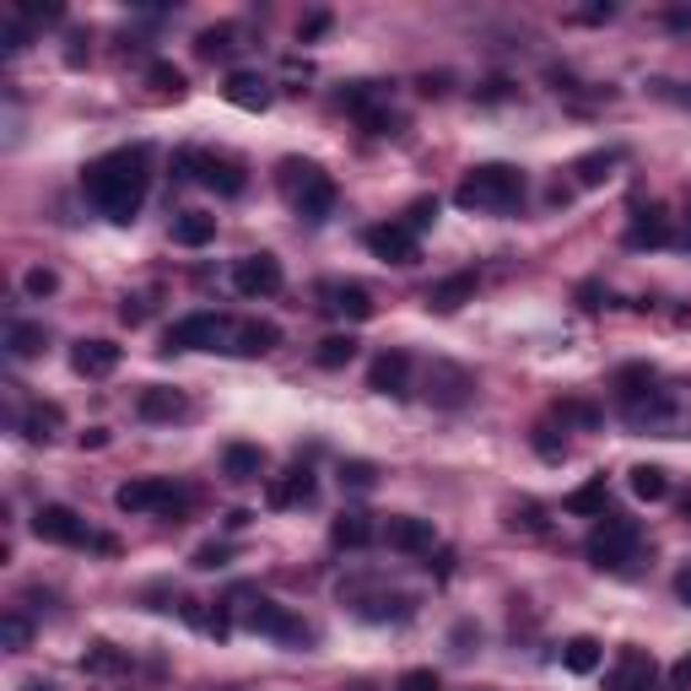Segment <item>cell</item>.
Here are the masks:
<instances>
[{"label": "cell", "instance_id": "obj_1", "mask_svg": "<svg viewBox=\"0 0 691 691\" xmlns=\"http://www.w3.org/2000/svg\"><path fill=\"white\" fill-rule=\"evenodd\" d=\"M146 184H152V163H146V146H120V152H103L92 157L82 173L87 201L98 205L109 222H130L141 201H146Z\"/></svg>", "mask_w": 691, "mask_h": 691}, {"label": "cell", "instance_id": "obj_2", "mask_svg": "<svg viewBox=\"0 0 691 691\" xmlns=\"http://www.w3.org/2000/svg\"><path fill=\"white\" fill-rule=\"evenodd\" d=\"M621 416L649 438H691V384H653L643 400H627Z\"/></svg>", "mask_w": 691, "mask_h": 691}, {"label": "cell", "instance_id": "obj_3", "mask_svg": "<svg viewBox=\"0 0 691 691\" xmlns=\"http://www.w3.org/2000/svg\"><path fill=\"white\" fill-rule=\"evenodd\" d=\"M519 201H525V173L514 163L470 167L459 179V190H454L459 211H481V216H508V211H519Z\"/></svg>", "mask_w": 691, "mask_h": 691}, {"label": "cell", "instance_id": "obj_4", "mask_svg": "<svg viewBox=\"0 0 691 691\" xmlns=\"http://www.w3.org/2000/svg\"><path fill=\"white\" fill-rule=\"evenodd\" d=\"M282 195L292 201V211H297L303 222H325L329 211H335V179H329L319 163L286 157L282 163Z\"/></svg>", "mask_w": 691, "mask_h": 691}, {"label": "cell", "instance_id": "obj_5", "mask_svg": "<svg viewBox=\"0 0 691 691\" xmlns=\"http://www.w3.org/2000/svg\"><path fill=\"white\" fill-rule=\"evenodd\" d=\"M227 606L238 610V621H244L248 632H265V638H282V643H308V638H314L292 610H282L276 600H265V595H254V589H233Z\"/></svg>", "mask_w": 691, "mask_h": 691}, {"label": "cell", "instance_id": "obj_6", "mask_svg": "<svg viewBox=\"0 0 691 691\" xmlns=\"http://www.w3.org/2000/svg\"><path fill=\"white\" fill-rule=\"evenodd\" d=\"M638 551H643V529L632 525V519L606 514V519L595 525V535H589V562L606 572H632Z\"/></svg>", "mask_w": 691, "mask_h": 691}, {"label": "cell", "instance_id": "obj_7", "mask_svg": "<svg viewBox=\"0 0 691 691\" xmlns=\"http://www.w3.org/2000/svg\"><path fill=\"white\" fill-rule=\"evenodd\" d=\"M114 502H120V514H163V519H179L190 508V491L173 487L167 476H141V481H124L114 491Z\"/></svg>", "mask_w": 691, "mask_h": 691}, {"label": "cell", "instance_id": "obj_8", "mask_svg": "<svg viewBox=\"0 0 691 691\" xmlns=\"http://www.w3.org/2000/svg\"><path fill=\"white\" fill-rule=\"evenodd\" d=\"M163 352H233V319L222 314H190L163 335Z\"/></svg>", "mask_w": 691, "mask_h": 691}, {"label": "cell", "instance_id": "obj_9", "mask_svg": "<svg viewBox=\"0 0 691 691\" xmlns=\"http://www.w3.org/2000/svg\"><path fill=\"white\" fill-rule=\"evenodd\" d=\"M179 173H190L195 184L205 190H216V195H244V163L238 157H222V152H201V146H190V152H179Z\"/></svg>", "mask_w": 691, "mask_h": 691}, {"label": "cell", "instance_id": "obj_10", "mask_svg": "<svg viewBox=\"0 0 691 691\" xmlns=\"http://www.w3.org/2000/svg\"><path fill=\"white\" fill-rule=\"evenodd\" d=\"M33 535L49 540V546H87V540H92L82 525V514L65 508V502H43L39 514H33Z\"/></svg>", "mask_w": 691, "mask_h": 691}, {"label": "cell", "instance_id": "obj_11", "mask_svg": "<svg viewBox=\"0 0 691 691\" xmlns=\"http://www.w3.org/2000/svg\"><path fill=\"white\" fill-rule=\"evenodd\" d=\"M606 691H659V664L643 649H621L606 670Z\"/></svg>", "mask_w": 691, "mask_h": 691}, {"label": "cell", "instance_id": "obj_12", "mask_svg": "<svg viewBox=\"0 0 691 691\" xmlns=\"http://www.w3.org/2000/svg\"><path fill=\"white\" fill-rule=\"evenodd\" d=\"M363 244L384 260V265H416L421 260V248H416V233H410L406 222H378V227H367Z\"/></svg>", "mask_w": 691, "mask_h": 691}, {"label": "cell", "instance_id": "obj_13", "mask_svg": "<svg viewBox=\"0 0 691 691\" xmlns=\"http://www.w3.org/2000/svg\"><path fill=\"white\" fill-rule=\"evenodd\" d=\"M233 286H238L244 297L282 292V260H276V254H244V260L233 265Z\"/></svg>", "mask_w": 691, "mask_h": 691}, {"label": "cell", "instance_id": "obj_14", "mask_svg": "<svg viewBox=\"0 0 691 691\" xmlns=\"http://www.w3.org/2000/svg\"><path fill=\"white\" fill-rule=\"evenodd\" d=\"M384 546L389 551H400V557H427L433 546H438V535L427 519H410V514H395L389 525H384Z\"/></svg>", "mask_w": 691, "mask_h": 691}, {"label": "cell", "instance_id": "obj_15", "mask_svg": "<svg viewBox=\"0 0 691 691\" xmlns=\"http://www.w3.org/2000/svg\"><path fill=\"white\" fill-rule=\"evenodd\" d=\"M319 308L341 319H373V292L357 282H319Z\"/></svg>", "mask_w": 691, "mask_h": 691}, {"label": "cell", "instance_id": "obj_16", "mask_svg": "<svg viewBox=\"0 0 691 691\" xmlns=\"http://www.w3.org/2000/svg\"><path fill=\"white\" fill-rule=\"evenodd\" d=\"M470 389H476V378H470L465 367H454V363L427 367V400H433V406H465Z\"/></svg>", "mask_w": 691, "mask_h": 691}, {"label": "cell", "instance_id": "obj_17", "mask_svg": "<svg viewBox=\"0 0 691 691\" xmlns=\"http://www.w3.org/2000/svg\"><path fill=\"white\" fill-rule=\"evenodd\" d=\"M346 109L367 124V130H378V135H389V92L378 82H357L346 92Z\"/></svg>", "mask_w": 691, "mask_h": 691}, {"label": "cell", "instance_id": "obj_18", "mask_svg": "<svg viewBox=\"0 0 691 691\" xmlns=\"http://www.w3.org/2000/svg\"><path fill=\"white\" fill-rule=\"evenodd\" d=\"M222 98H227L233 109H244V114H265V109H271V82H265L260 71H233L227 87H222Z\"/></svg>", "mask_w": 691, "mask_h": 691}, {"label": "cell", "instance_id": "obj_19", "mask_svg": "<svg viewBox=\"0 0 691 691\" xmlns=\"http://www.w3.org/2000/svg\"><path fill=\"white\" fill-rule=\"evenodd\" d=\"M675 238V227H670V216L649 205V211H632V222H627V248H664Z\"/></svg>", "mask_w": 691, "mask_h": 691}, {"label": "cell", "instance_id": "obj_20", "mask_svg": "<svg viewBox=\"0 0 691 691\" xmlns=\"http://www.w3.org/2000/svg\"><path fill=\"white\" fill-rule=\"evenodd\" d=\"M410 384V357L406 352H378L373 367H367V389H378V395H406Z\"/></svg>", "mask_w": 691, "mask_h": 691}, {"label": "cell", "instance_id": "obj_21", "mask_svg": "<svg viewBox=\"0 0 691 691\" xmlns=\"http://www.w3.org/2000/svg\"><path fill=\"white\" fill-rule=\"evenodd\" d=\"M276 346H282V329L271 325V319H238L233 325V352L238 357H265Z\"/></svg>", "mask_w": 691, "mask_h": 691}, {"label": "cell", "instance_id": "obj_22", "mask_svg": "<svg viewBox=\"0 0 691 691\" xmlns=\"http://www.w3.org/2000/svg\"><path fill=\"white\" fill-rule=\"evenodd\" d=\"M71 367H77L82 378H109V373L120 367V346H114V341H77Z\"/></svg>", "mask_w": 691, "mask_h": 691}, {"label": "cell", "instance_id": "obj_23", "mask_svg": "<svg viewBox=\"0 0 691 691\" xmlns=\"http://www.w3.org/2000/svg\"><path fill=\"white\" fill-rule=\"evenodd\" d=\"M265 502H271V508H297V502H314V476H308L303 465H292L286 476H276V481L265 487Z\"/></svg>", "mask_w": 691, "mask_h": 691}, {"label": "cell", "instance_id": "obj_24", "mask_svg": "<svg viewBox=\"0 0 691 691\" xmlns=\"http://www.w3.org/2000/svg\"><path fill=\"white\" fill-rule=\"evenodd\" d=\"M135 410H141L146 421H173V416H184V410H190V400H184L179 389H167V384H152V389H141Z\"/></svg>", "mask_w": 691, "mask_h": 691}, {"label": "cell", "instance_id": "obj_25", "mask_svg": "<svg viewBox=\"0 0 691 691\" xmlns=\"http://www.w3.org/2000/svg\"><path fill=\"white\" fill-rule=\"evenodd\" d=\"M470 297H476V276H470V271H459V276H448V282L427 286V308H433V314H454V308L470 303Z\"/></svg>", "mask_w": 691, "mask_h": 691}, {"label": "cell", "instance_id": "obj_26", "mask_svg": "<svg viewBox=\"0 0 691 691\" xmlns=\"http://www.w3.org/2000/svg\"><path fill=\"white\" fill-rule=\"evenodd\" d=\"M216 238V216H205V211H179L173 216V244L179 248H205Z\"/></svg>", "mask_w": 691, "mask_h": 691}, {"label": "cell", "instance_id": "obj_27", "mask_svg": "<svg viewBox=\"0 0 691 691\" xmlns=\"http://www.w3.org/2000/svg\"><path fill=\"white\" fill-rule=\"evenodd\" d=\"M222 470L233 476V481H260V470H265V454L254 444H227L222 454Z\"/></svg>", "mask_w": 691, "mask_h": 691}, {"label": "cell", "instance_id": "obj_28", "mask_svg": "<svg viewBox=\"0 0 691 691\" xmlns=\"http://www.w3.org/2000/svg\"><path fill=\"white\" fill-rule=\"evenodd\" d=\"M373 535H378V529H373V519H367V514H341V519L329 525V540H335V546H346V551L367 546Z\"/></svg>", "mask_w": 691, "mask_h": 691}, {"label": "cell", "instance_id": "obj_29", "mask_svg": "<svg viewBox=\"0 0 691 691\" xmlns=\"http://www.w3.org/2000/svg\"><path fill=\"white\" fill-rule=\"evenodd\" d=\"M616 163H621V152L610 146V152H589V157H578L572 173H578V184H583V190H600L610 173H616Z\"/></svg>", "mask_w": 691, "mask_h": 691}, {"label": "cell", "instance_id": "obj_30", "mask_svg": "<svg viewBox=\"0 0 691 691\" xmlns=\"http://www.w3.org/2000/svg\"><path fill=\"white\" fill-rule=\"evenodd\" d=\"M6 352H11V357H39L43 325H33V319H11V325H6Z\"/></svg>", "mask_w": 691, "mask_h": 691}, {"label": "cell", "instance_id": "obj_31", "mask_svg": "<svg viewBox=\"0 0 691 691\" xmlns=\"http://www.w3.org/2000/svg\"><path fill=\"white\" fill-rule=\"evenodd\" d=\"M653 384H659V378H653V367H649V363H632V367H621V373H616V389H621V406H627V400H643V395H649Z\"/></svg>", "mask_w": 691, "mask_h": 691}, {"label": "cell", "instance_id": "obj_32", "mask_svg": "<svg viewBox=\"0 0 691 691\" xmlns=\"http://www.w3.org/2000/svg\"><path fill=\"white\" fill-rule=\"evenodd\" d=\"M410 610H416L410 595H373V600L363 606V616H367V621H406Z\"/></svg>", "mask_w": 691, "mask_h": 691}, {"label": "cell", "instance_id": "obj_33", "mask_svg": "<svg viewBox=\"0 0 691 691\" xmlns=\"http://www.w3.org/2000/svg\"><path fill=\"white\" fill-rule=\"evenodd\" d=\"M562 664H568L572 675H595L600 670V643L595 638H572L568 649H562Z\"/></svg>", "mask_w": 691, "mask_h": 691}, {"label": "cell", "instance_id": "obj_34", "mask_svg": "<svg viewBox=\"0 0 691 691\" xmlns=\"http://www.w3.org/2000/svg\"><path fill=\"white\" fill-rule=\"evenodd\" d=\"M238 49V28H205L201 39H195V54L201 60H227Z\"/></svg>", "mask_w": 691, "mask_h": 691}, {"label": "cell", "instance_id": "obj_35", "mask_svg": "<svg viewBox=\"0 0 691 691\" xmlns=\"http://www.w3.org/2000/svg\"><path fill=\"white\" fill-rule=\"evenodd\" d=\"M22 433H28L33 444H49V438L60 433V406H33L22 416Z\"/></svg>", "mask_w": 691, "mask_h": 691}, {"label": "cell", "instance_id": "obj_36", "mask_svg": "<svg viewBox=\"0 0 691 691\" xmlns=\"http://www.w3.org/2000/svg\"><path fill=\"white\" fill-rule=\"evenodd\" d=\"M568 514H595V519H606V476H595L589 487H578L568 497Z\"/></svg>", "mask_w": 691, "mask_h": 691}, {"label": "cell", "instance_id": "obj_37", "mask_svg": "<svg viewBox=\"0 0 691 691\" xmlns=\"http://www.w3.org/2000/svg\"><path fill=\"white\" fill-rule=\"evenodd\" d=\"M632 491H638L643 502H659V497L670 491V481H664L659 465H632Z\"/></svg>", "mask_w": 691, "mask_h": 691}, {"label": "cell", "instance_id": "obj_38", "mask_svg": "<svg viewBox=\"0 0 691 691\" xmlns=\"http://www.w3.org/2000/svg\"><path fill=\"white\" fill-rule=\"evenodd\" d=\"M314 357H319V367H346L357 357V341H352V335H325Z\"/></svg>", "mask_w": 691, "mask_h": 691}, {"label": "cell", "instance_id": "obj_39", "mask_svg": "<svg viewBox=\"0 0 691 691\" xmlns=\"http://www.w3.org/2000/svg\"><path fill=\"white\" fill-rule=\"evenodd\" d=\"M341 487L373 491L378 487V465H367V459H346V465H341Z\"/></svg>", "mask_w": 691, "mask_h": 691}, {"label": "cell", "instance_id": "obj_40", "mask_svg": "<svg viewBox=\"0 0 691 691\" xmlns=\"http://www.w3.org/2000/svg\"><path fill=\"white\" fill-rule=\"evenodd\" d=\"M0 638H6V649H28V643H33V621H28L22 610H6V621H0Z\"/></svg>", "mask_w": 691, "mask_h": 691}, {"label": "cell", "instance_id": "obj_41", "mask_svg": "<svg viewBox=\"0 0 691 691\" xmlns=\"http://www.w3.org/2000/svg\"><path fill=\"white\" fill-rule=\"evenodd\" d=\"M649 92L659 103H675V109H691V82H670V77H653Z\"/></svg>", "mask_w": 691, "mask_h": 691}, {"label": "cell", "instance_id": "obj_42", "mask_svg": "<svg viewBox=\"0 0 691 691\" xmlns=\"http://www.w3.org/2000/svg\"><path fill=\"white\" fill-rule=\"evenodd\" d=\"M395 691H444V681H438L433 670H406V675L395 681Z\"/></svg>", "mask_w": 691, "mask_h": 691}, {"label": "cell", "instance_id": "obj_43", "mask_svg": "<svg viewBox=\"0 0 691 691\" xmlns=\"http://www.w3.org/2000/svg\"><path fill=\"white\" fill-rule=\"evenodd\" d=\"M152 87L167 92V98H184V77H179L173 65H152Z\"/></svg>", "mask_w": 691, "mask_h": 691}, {"label": "cell", "instance_id": "obj_44", "mask_svg": "<svg viewBox=\"0 0 691 691\" xmlns=\"http://www.w3.org/2000/svg\"><path fill=\"white\" fill-rule=\"evenodd\" d=\"M557 416H562V421H578V427H595V421H600V410L583 406V400H562V406H557Z\"/></svg>", "mask_w": 691, "mask_h": 691}, {"label": "cell", "instance_id": "obj_45", "mask_svg": "<svg viewBox=\"0 0 691 691\" xmlns=\"http://www.w3.org/2000/svg\"><path fill=\"white\" fill-rule=\"evenodd\" d=\"M433 222H438V201H416L406 211V227H410V233H421V227H433Z\"/></svg>", "mask_w": 691, "mask_h": 691}, {"label": "cell", "instance_id": "obj_46", "mask_svg": "<svg viewBox=\"0 0 691 691\" xmlns=\"http://www.w3.org/2000/svg\"><path fill=\"white\" fill-rule=\"evenodd\" d=\"M22 286H28V297H49V292H54V286H60V276H54V271H28V276H22Z\"/></svg>", "mask_w": 691, "mask_h": 691}, {"label": "cell", "instance_id": "obj_47", "mask_svg": "<svg viewBox=\"0 0 691 691\" xmlns=\"http://www.w3.org/2000/svg\"><path fill=\"white\" fill-rule=\"evenodd\" d=\"M120 664H124V659L109 649V643H98V649L87 653V670H120Z\"/></svg>", "mask_w": 691, "mask_h": 691}, {"label": "cell", "instance_id": "obj_48", "mask_svg": "<svg viewBox=\"0 0 691 691\" xmlns=\"http://www.w3.org/2000/svg\"><path fill=\"white\" fill-rule=\"evenodd\" d=\"M540 525H546V519H540L535 502H519V508H514V529H540Z\"/></svg>", "mask_w": 691, "mask_h": 691}, {"label": "cell", "instance_id": "obj_49", "mask_svg": "<svg viewBox=\"0 0 691 691\" xmlns=\"http://www.w3.org/2000/svg\"><path fill=\"white\" fill-rule=\"evenodd\" d=\"M227 562V546H201L195 551V568H222Z\"/></svg>", "mask_w": 691, "mask_h": 691}, {"label": "cell", "instance_id": "obj_50", "mask_svg": "<svg viewBox=\"0 0 691 691\" xmlns=\"http://www.w3.org/2000/svg\"><path fill=\"white\" fill-rule=\"evenodd\" d=\"M535 448H540L546 459H562V448H568V444H557V438H551V427H540V433H535Z\"/></svg>", "mask_w": 691, "mask_h": 691}, {"label": "cell", "instance_id": "obj_51", "mask_svg": "<svg viewBox=\"0 0 691 691\" xmlns=\"http://www.w3.org/2000/svg\"><path fill=\"white\" fill-rule=\"evenodd\" d=\"M670 691H691V653L675 664V670H670Z\"/></svg>", "mask_w": 691, "mask_h": 691}, {"label": "cell", "instance_id": "obj_52", "mask_svg": "<svg viewBox=\"0 0 691 691\" xmlns=\"http://www.w3.org/2000/svg\"><path fill=\"white\" fill-rule=\"evenodd\" d=\"M120 319H124V325H141V319H146V303H141V297H124Z\"/></svg>", "mask_w": 691, "mask_h": 691}, {"label": "cell", "instance_id": "obj_53", "mask_svg": "<svg viewBox=\"0 0 691 691\" xmlns=\"http://www.w3.org/2000/svg\"><path fill=\"white\" fill-rule=\"evenodd\" d=\"M329 28V17L325 11H314V17H308V22H303V39H319V33H325Z\"/></svg>", "mask_w": 691, "mask_h": 691}, {"label": "cell", "instance_id": "obj_54", "mask_svg": "<svg viewBox=\"0 0 691 691\" xmlns=\"http://www.w3.org/2000/svg\"><path fill=\"white\" fill-rule=\"evenodd\" d=\"M675 595H681V606H691V568H681V578H675Z\"/></svg>", "mask_w": 691, "mask_h": 691}, {"label": "cell", "instance_id": "obj_55", "mask_svg": "<svg viewBox=\"0 0 691 691\" xmlns=\"http://www.w3.org/2000/svg\"><path fill=\"white\" fill-rule=\"evenodd\" d=\"M664 22H670V28H681V33H691V11H670Z\"/></svg>", "mask_w": 691, "mask_h": 691}, {"label": "cell", "instance_id": "obj_56", "mask_svg": "<svg viewBox=\"0 0 691 691\" xmlns=\"http://www.w3.org/2000/svg\"><path fill=\"white\" fill-rule=\"evenodd\" d=\"M22 691H54V687H49V681H28V687H22Z\"/></svg>", "mask_w": 691, "mask_h": 691}, {"label": "cell", "instance_id": "obj_57", "mask_svg": "<svg viewBox=\"0 0 691 691\" xmlns=\"http://www.w3.org/2000/svg\"><path fill=\"white\" fill-rule=\"evenodd\" d=\"M681 514H687V519H691V497H687V502H681Z\"/></svg>", "mask_w": 691, "mask_h": 691}]
</instances>
